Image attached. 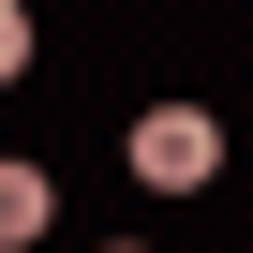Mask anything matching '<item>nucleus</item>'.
<instances>
[{
  "instance_id": "obj_1",
  "label": "nucleus",
  "mask_w": 253,
  "mask_h": 253,
  "mask_svg": "<svg viewBox=\"0 0 253 253\" xmlns=\"http://www.w3.org/2000/svg\"><path fill=\"white\" fill-rule=\"evenodd\" d=\"M134 179H149V194H209V179H223V119H209V104H149V119H134Z\"/></svg>"
},
{
  "instance_id": "obj_2",
  "label": "nucleus",
  "mask_w": 253,
  "mask_h": 253,
  "mask_svg": "<svg viewBox=\"0 0 253 253\" xmlns=\"http://www.w3.org/2000/svg\"><path fill=\"white\" fill-rule=\"evenodd\" d=\"M45 209H60L45 164H0V238H45Z\"/></svg>"
}]
</instances>
